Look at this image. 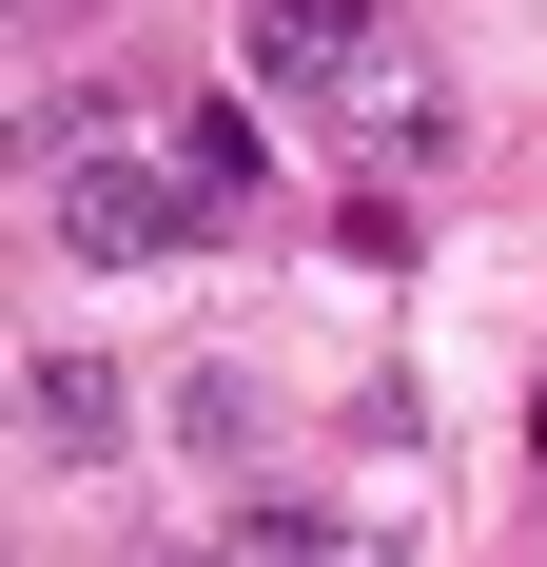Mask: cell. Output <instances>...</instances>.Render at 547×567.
<instances>
[{
  "label": "cell",
  "instance_id": "6da1fadb",
  "mask_svg": "<svg viewBox=\"0 0 547 567\" xmlns=\"http://www.w3.org/2000/svg\"><path fill=\"white\" fill-rule=\"evenodd\" d=\"M391 59V0H255V79L274 99H313V117H352V79Z\"/></svg>",
  "mask_w": 547,
  "mask_h": 567
},
{
  "label": "cell",
  "instance_id": "7a4b0ae2",
  "mask_svg": "<svg viewBox=\"0 0 547 567\" xmlns=\"http://www.w3.org/2000/svg\"><path fill=\"white\" fill-rule=\"evenodd\" d=\"M176 235H196V196H176L157 157H59V255L137 275V255H176Z\"/></svg>",
  "mask_w": 547,
  "mask_h": 567
},
{
  "label": "cell",
  "instance_id": "3957f363",
  "mask_svg": "<svg viewBox=\"0 0 547 567\" xmlns=\"http://www.w3.org/2000/svg\"><path fill=\"white\" fill-rule=\"evenodd\" d=\"M20 431H40L59 470H99L117 431H137V392H117V352H20Z\"/></svg>",
  "mask_w": 547,
  "mask_h": 567
},
{
  "label": "cell",
  "instance_id": "277c9868",
  "mask_svg": "<svg viewBox=\"0 0 547 567\" xmlns=\"http://www.w3.org/2000/svg\"><path fill=\"white\" fill-rule=\"evenodd\" d=\"M176 196H196V235L255 196V117H235V99H176Z\"/></svg>",
  "mask_w": 547,
  "mask_h": 567
},
{
  "label": "cell",
  "instance_id": "5b68a950",
  "mask_svg": "<svg viewBox=\"0 0 547 567\" xmlns=\"http://www.w3.org/2000/svg\"><path fill=\"white\" fill-rule=\"evenodd\" d=\"M332 567H391V548H372V528H332Z\"/></svg>",
  "mask_w": 547,
  "mask_h": 567
}]
</instances>
